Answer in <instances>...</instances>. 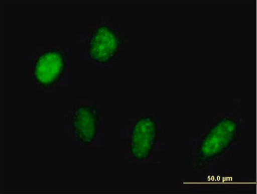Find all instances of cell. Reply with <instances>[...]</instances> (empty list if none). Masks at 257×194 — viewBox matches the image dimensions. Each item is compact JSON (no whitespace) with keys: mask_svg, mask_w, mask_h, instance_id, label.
Wrapping results in <instances>:
<instances>
[{"mask_svg":"<svg viewBox=\"0 0 257 194\" xmlns=\"http://www.w3.org/2000/svg\"><path fill=\"white\" fill-rule=\"evenodd\" d=\"M65 66V57L61 51H45L36 59L33 76L38 83L50 87L62 78Z\"/></svg>","mask_w":257,"mask_h":194,"instance_id":"7a4b0ae2","label":"cell"},{"mask_svg":"<svg viewBox=\"0 0 257 194\" xmlns=\"http://www.w3.org/2000/svg\"><path fill=\"white\" fill-rule=\"evenodd\" d=\"M157 132V123L150 117L140 118L134 125L132 133L131 150L134 158L146 159L153 147Z\"/></svg>","mask_w":257,"mask_h":194,"instance_id":"3957f363","label":"cell"},{"mask_svg":"<svg viewBox=\"0 0 257 194\" xmlns=\"http://www.w3.org/2000/svg\"><path fill=\"white\" fill-rule=\"evenodd\" d=\"M99 115L96 105L79 107L73 117L74 135L83 143H91L96 136Z\"/></svg>","mask_w":257,"mask_h":194,"instance_id":"277c9868","label":"cell"},{"mask_svg":"<svg viewBox=\"0 0 257 194\" xmlns=\"http://www.w3.org/2000/svg\"><path fill=\"white\" fill-rule=\"evenodd\" d=\"M122 40L114 29L102 25L98 27L88 43V54L93 61L104 64L116 55Z\"/></svg>","mask_w":257,"mask_h":194,"instance_id":"6da1fadb","label":"cell"}]
</instances>
